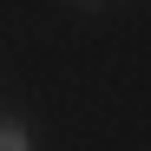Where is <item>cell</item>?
I'll return each instance as SVG.
<instances>
[{"label": "cell", "mask_w": 151, "mask_h": 151, "mask_svg": "<svg viewBox=\"0 0 151 151\" xmlns=\"http://www.w3.org/2000/svg\"><path fill=\"white\" fill-rule=\"evenodd\" d=\"M0 151H33V125L20 112H0Z\"/></svg>", "instance_id": "obj_1"}, {"label": "cell", "mask_w": 151, "mask_h": 151, "mask_svg": "<svg viewBox=\"0 0 151 151\" xmlns=\"http://www.w3.org/2000/svg\"><path fill=\"white\" fill-rule=\"evenodd\" d=\"M72 7H112V0H72Z\"/></svg>", "instance_id": "obj_2"}]
</instances>
